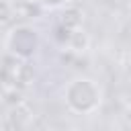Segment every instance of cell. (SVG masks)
Instances as JSON below:
<instances>
[{
  "label": "cell",
  "mask_w": 131,
  "mask_h": 131,
  "mask_svg": "<svg viewBox=\"0 0 131 131\" xmlns=\"http://www.w3.org/2000/svg\"><path fill=\"white\" fill-rule=\"evenodd\" d=\"M100 86L92 78H74L63 88V100L76 115H90L100 106Z\"/></svg>",
  "instance_id": "6da1fadb"
},
{
  "label": "cell",
  "mask_w": 131,
  "mask_h": 131,
  "mask_svg": "<svg viewBox=\"0 0 131 131\" xmlns=\"http://www.w3.org/2000/svg\"><path fill=\"white\" fill-rule=\"evenodd\" d=\"M39 45H41L39 31L35 27L27 25V23L12 27L6 33V39H4L6 53H10L14 57H20V59H31L39 51Z\"/></svg>",
  "instance_id": "7a4b0ae2"
},
{
  "label": "cell",
  "mask_w": 131,
  "mask_h": 131,
  "mask_svg": "<svg viewBox=\"0 0 131 131\" xmlns=\"http://www.w3.org/2000/svg\"><path fill=\"white\" fill-rule=\"evenodd\" d=\"M35 80V68L29 59H20L8 53L6 61L0 66V84L4 88H27Z\"/></svg>",
  "instance_id": "3957f363"
},
{
  "label": "cell",
  "mask_w": 131,
  "mask_h": 131,
  "mask_svg": "<svg viewBox=\"0 0 131 131\" xmlns=\"http://www.w3.org/2000/svg\"><path fill=\"white\" fill-rule=\"evenodd\" d=\"M82 20H84V12H82V8L80 6H76V4H66L63 8H61V14H59V23L63 25V27H68V29H80L82 27Z\"/></svg>",
  "instance_id": "277c9868"
},
{
  "label": "cell",
  "mask_w": 131,
  "mask_h": 131,
  "mask_svg": "<svg viewBox=\"0 0 131 131\" xmlns=\"http://www.w3.org/2000/svg\"><path fill=\"white\" fill-rule=\"evenodd\" d=\"M88 35L80 29H74L72 31V37H70V43H68V49H72L74 53H80V51H86L88 49Z\"/></svg>",
  "instance_id": "5b68a950"
},
{
  "label": "cell",
  "mask_w": 131,
  "mask_h": 131,
  "mask_svg": "<svg viewBox=\"0 0 131 131\" xmlns=\"http://www.w3.org/2000/svg\"><path fill=\"white\" fill-rule=\"evenodd\" d=\"M14 18V4L12 0H0V27L12 23Z\"/></svg>",
  "instance_id": "8992f818"
},
{
  "label": "cell",
  "mask_w": 131,
  "mask_h": 131,
  "mask_svg": "<svg viewBox=\"0 0 131 131\" xmlns=\"http://www.w3.org/2000/svg\"><path fill=\"white\" fill-rule=\"evenodd\" d=\"M70 37H72V29H68V27H63L61 23L53 29V39L61 45V47H68V43H70Z\"/></svg>",
  "instance_id": "52a82bcc"
},
{
  "label": "cell",
  "mask_w": 131,
  "mask_h": 131,
  "mask_svg": "<svg viewBox=\"0 0 131 131\" xmlns=\"http://www.w3.org/2000/svg\"><path fill=\"white\" fill-rule=\"evenodd\" d=\"M35 4H39L45 10H55V8H63L66 4H70L72 0H33Z\"/></svg>",
  "instance_id": "ba28073f"
}]
</instances>
